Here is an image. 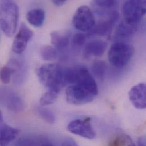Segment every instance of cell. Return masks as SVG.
Listing matches in <instances>:
<instances>
[{"mask_svg":"<svg viewBox=\"0 0 146 146\" xmlns=\"http://www.w3.org/2000/svg\"><path fill=\"white\" fill-rule=\"evenodd\" d=\"M64 68L57 64H47L36 70V74L40 83L48 90L60 93L65 86L63 77Z\"/></svg>","mask_w":146,"mask_h":146,"instance_id":"cell-1","label":"cell"},{"mask_svg":"<svg viewBox=\"0 0 146 146\" xmlns=\"http://www.w3.org/2000/svg\"><path fill=\"white\" fill-rule=\"evenodd\" d=\"M19 19V8L12 1H0V27L4 34L11 37L15 33Z\"/></svg>","mask_w":146,"mask_h":146,"instance_id":"cell-2","label":"cell"},{"mask_svg":"<svg viewBox=\"0 0 146 146\" xmlns=\"http://www.w3.org/2000/svg\"><path fill=\"white\" fill-rule=\"evenodd\" d=\"M134 52V49L131 45L118 42L110 47L108 52V59L113 66L117 68H123L130 62Z\"/></svg>","mask_w":146,"mask_h":146,"instance_id":"cell-3","label":"cell"},{"mask_svg":"<svg viewBox=\"0 0 146 146\" xmlns=\"http://www.w3.org/2000/svg\"><path fill=\"white\" fill-rule=\"evenodd\" d=\"M73 27L82 32H88L94 28L96 21L94 14L87 6H81L76 11L72 20Z\"/></svg>","mask_w":146,"mask_h":146,"instance_id":"cell-4","label":"cell"},{"mask_svg":"<svg viewBox=\"0 0 146 146\" xmlns=\"http://www.w3.org/2000/svg\"><path fill=\"white\" fill-rule=\"evenodd\" d=\"M122 10L125 20L131 23H138L146 14V1H126L123 3Z\"/></svg>","mask_w":146,"mask_h":146,"instance_id":"cell-5","label":"cell"},{"mask_svg":"<svg viewBox=\"0 0 146 146\" xmlns=\"http://www.w3.org/2000/svg\"><path fill=\"white\" fill-rule=\"evenodd\" d=\"M66 96L67 102L74 105H81L90 103L96 97L84 88L76 84L68 86L66 89Z\"/></svg>","mask_w":146,"mask_h":146,"instance_id":"cell-6","label":"cell"},{"mask_svg":"<svg viewBox=\"0 0 146 146\" xmlns=\"http://www.w3.org/2000/svg\"><path fill=\"white\" fill-rule=\"evenodd\" d=\"M67 129L72 134L86 139L92 140L96 137V131L92 126L91 119L89 118L72 121L68 125Z\"/></svg>","mask_w":146,"mask_h":146,"instance_id":"cell-7","label":"cell"},{"mask_svg":"<svg viewBox=\"0 0 146 146\" xmlns=\"http://www.w3.org/2000/svg\"><path fill=\"white\" fill-rule=\"evenodd\" d=\"M33 35V31L25 23H22L12 45L13 51L16 54L23 53Z\"/></svg>","mask_w":146,"mask_h":146,"instance_id":"cell-8","label":"cell"},{"mask_svg":"<svg viewBox=\"0 0 146 146\" xmlns=\"http://www.w3.org/2000/svg\"><path fill=\"white\" fill-rule=\"evenodd\" d=\"M129 97L133 105L138 109L143 110L146 107V84L139 83L131 88Z\"/></svg>","mask_w":146,"mask_h":146,"instance_id":"cell-9","label":"cell"},{"mask_svg":"<svg viewBox=\"0 0 146 146\" xmlns=\"http://www.w3.org/2000/svg\"><path fill=\"white\" fill-rule=\"evenodd\" d=\"M119 18V13L115 11L105 20L100 21L92 29V33L101 36H109L111 34L114 23Z\"/></svg>","mask_w":146,"mask_h":146,"instance_id":"cell-10","label":"cell"},{"mask_svg":"<svg viewBox=\"0 0 146 146\" xmlns=\"http://www.w3.org/2000/svg\"><path fill=\"white\" fill-rule=\"evenodd\" d=\"M107 47L106 42L100 40H93L85 46L84 48V55L86 58L89 57H100L105 52Z\"/></svg>","mask_w":146,"mask_h":146,"instance_id":"cell-11","label":"cell"},{"mask_svg":"<svg viewBox=\"0 0 146 146\" xmlns=\"http://www.w3.org/2000/svg\"><path fill=\"white\" fill-rule=\"evenodd\" d=\"M20 130L5 123L0 126V146H7L19 135Z\"/></svg>","mask_w":146,"mask_h":146,"instance_id":"cell-12","label":"cell"},{"mask_svg":"<svg viewBox=\"0 0 146 146\" xmlns=\"http://www.w3.org/2000/svg\"><path fill=\"white\" fill-rule=\"evenodd\" d=\"M137 30V23H131L123 19L118 25L115 36L118 38L125 39L133 36Z\"/></svg>","mask_w":146,"mask_h":146,"instance_id":"cell-13","label":"cell"},{"mask_svg":"<svg viewBox=\"0 0 146 146\" xmlns=\"http://www.w3.org/2000/svg\"><path fill=\"white\" fill-rule=\"evenodd\" d=\"M94 7L98 14L107 15L108 17L116 10L118 2L117 1H94L92 2Z\"/></svg>","mask_w":146,"mask_h":146,"instance_id":"cell-14","label":"cell"},{"mask_svg":"<svg viewBox=\"0 0 146 146\" xmlns=\"http://www.w3.org/2000/svg\"><path fill=\"white\" fill-rule=\"evenodd\" d=\"M51 43L58 51H64L68 47L70 38L67 35H64L58 31L51 33Z\"/></svg>","mask_w":146,"mask_h":146,"instance_id":"cell-15","label":"cell"},{"mask_svg":"<svg viewBox=\"0 0 146 146\" xmlns=\"http://www.w3.org/2000/svg\"><path fill=\"white\" fill-rule=\"evenodd\" d=\"M26 19L28 22L34 27H40L45 20V12L41 9L30 10L26 14Z\"/></svg>","mask_w":146,"mask_h":146,"instance_id":"cell-16","label":"cell"},{"mask_svg":"<svg viewBox=\"0 0 146 146\" xmlns=\"http://www.w3.org/2000/svg\"><path fill=\"white\" fill-rule=\"evenodd\" d=\"M7 106L10 110L18 113L23 109V102L19 96L13 94L8 98Z\"/></svg>","mask_w":146,"mask_h":146,"instance_id":"cell-17","label":"cell"},{"mask_svg":"<svg viewBox=\"0 0 146 146\" xmlns=\"http://www.w3.org/2000/svg\"><path fill=\"white\" fill-rule=\"evenodd\" d=\"M40 55L43 60L53 61L58 58L59 52L55 47L47 45L44 46L41 48Z\"/></svg>","mask_w":146,"mask_h":146,"instance_id":"cell-18","label":"cell"},{"mask_svg":"<svg viewBox=\"0 0 146 146\" xmlns=\"http://www.w3.org/2000/svg\"><path fill=\"white\" fill-rule=\"evenodd\" d=\"M109 146H137L131 137L126 134H121L110 142Z\"/></svg>","mask_w":146,"mask_h":146,"instance_id":"cell-19","label":"cell"},{"mask_svg":"<svg viewBox=\"0 0 146 146\" xmlns=\"http://www.w3.org/2000/svg\"><path fill=\"white\" fill-rule=\"evenodd\" d=\"M59 93L48 90L47 92H45L42 94L40 98V104L42 106H47L54 104L58 97Z\"/></svg>","mask_w":146,"mask_h":146,"instance_id":"cell-20","label":"cell"},{"mask_svg":"<svg viewBox=\"0 0 146 146\" xmlns=\"http://www.w3.org/2000/svg\"><path fill=\"white\" fill-rule=\"evenodd\" d=\"M92 72L97 78L102 80L104 78L106 72L105 63L101 60L94 62L92 66Z\"/></svg>","mask_w":146,"mask_h":146,"instance_id":"cell-21","label":"cell"},{"mask_svg":"<svg viewBox=\"0 0 146 146\" xmlns=\"http://www.w3.org/2000/svg\"><path fill=\"white\" fill-rule=\"evenodd\" d=\"M36 111L38 115L45 121L50 124H53L55 122V115L50 110L43 108L38 107Z\"/></svg>","mask_w":146,"mask_h":146,"instance_id":"cell-22","label":"cell"},{"mask_svg":"<svg viewBox=\"0 0 146 146\" xmlns=\"http://www.w3.org/2000/svg\"><path fill=\"white\" fill-rule=\"evenodd\" d=\"M12 74H13V69L10 66L7 64L0 70V80L2 83L7 84L10 81Z\"/></svg>","mask_w":146,"mask_h":146,"instance_id":"cell-23","label":"cell"},{"mask_svg":"<svg viewBox=\"0 0 146 146\" xmlns=\"http://www.w3.org/2000/svg\"><path fill=\"white\" fill-rule=\"evenodd\" d=\"M86 40V36L82 33H77L73 35L72 45L74 47L78 48L84 45Z\"/></svg>","mask_w":146,"mask_h":146,"instance_id":"cell-24","label":"cell"},{"mask_svg":"<svg viewBox=\"0 0 146 146\" xmlns=\"http://www.w3.org/2000/svg\"><path fill=\"white\" fill-rule=\"evenodd\" d=\"M40 141H38L35 139L31 138H22L19 139L17 143L16 146H42L40 144Z\"/></svg>","mask_w":146,"mask_h":146,"instance_id":"cell-25","label":"cell"},{"mask_svg":"<svg viewBox=\"0 0 146 146\" xmlns=\"http://www.w3.org/2000/svg\"><path fill=\"white\" fill-rule=\"evenodd\" d=\"M62 146H79L72 139H67L63 142Z\"/></svg>","mask_w":146,"mask_h":146,"instance_id":"cell-26","label":"cell"},{"mask_svg":"<svg viewBox=\"0 0 146 146\" xmlns=\"http://www.w3.org/2000/svg\"><path fill=\"white\" fill-rule=\"evenodd\" d=\"M52 2L55 6H61L63 5L67 2V1H66V0H53Z\"/></svg>","mask_w":146,"mask_h":146,"instance_id":"cell-27","label":"cell"},{"mask_svg":"<svg viewBox=\"0 0 146 146\" xmlns=\"http://www.w3.org/2000/svg\"><path fill=\"white\" fill-rule=\"evenodd\" d=\"M138 146H146V139L145 137H140L138 140Z\"/></svg>","mask_w":146,"mask_h":146,"instance_id":"cell-28","label":"cell"},{"mask_svg":"<svg viewBox=\"0 0 146 146\" xmlns=\"http://www.w3.org/2000/svg\"><path fill=\"white\" fill-rule=\"evenodd\" d=\"M3 123H5V122H4V119H3V114H2V111L0 110V126L3 125Z\"/></svg>","mask_w":146,"mask_h":146,"instance_id":"cell-29","label":"cell"},{"mask_svg":"<svg viewBox=\"0 0 146 146\" xmlns=\"http://www.w3.org/2000/svg\"><path fill=\"white\" fill-rule=\"evenodd\" d=\"M41 146H55L54 145H53L52 144L50 143H46V142H44L43 143V145Z\"/></svg>","mask_w":146,"mask_h":146,"instance_id":"cell-30","label":"cell"}]
</instances>
